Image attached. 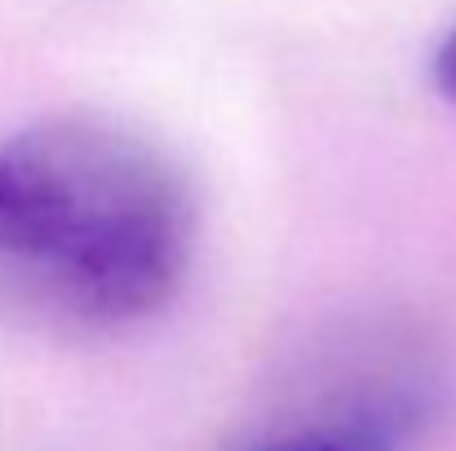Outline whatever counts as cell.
Masks as SVG:
<instances>
[{"mask_svg":"<svg viewBox=\"0 0 456 451\" xmlns=\"http://www.w3.org/2000/svg\"><path fill=\"white\" fill-rule=\"evenodd\" d=\"M195 257V186L142 129L62 111L0 133V318L129 336L177 305Z\"/></svg>","mask_w":456,"mask_h":451,"instance_id":"obj_1","label":"cell"},{"mask_svg":"<svg viewBox=\"0 0 456 451\" xmlns=\"http://www.w3.org/2000/svg\"><path fill=\"white\" fill-rule=\"evenodd\" d=\"M430 80H435L439 98L456 107V22L444 31V40H439L435 53H430Z\"/></svg>","mask_w":456,"mask_h":451,"instance_id":"obj_2","label":"cell"},{"mask_svg":"<svg viewBox=\"0 0 456 451\" xmlns=\"http://www.w3.org/2000/svg\"><path fill=\"white\" fill-rule=\"evenodd\" d=\"M275 451H354V447L328 443V439H302V443H284V447H275Z\"/></svg>","mask_w":456,"mask_h":451,"instance_id":"obj_3","label":"cell"}]
</instances>
